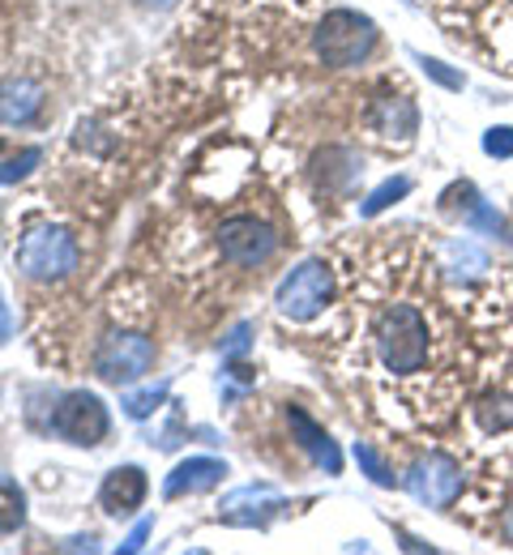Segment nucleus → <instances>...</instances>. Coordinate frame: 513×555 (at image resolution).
Here are the masks:
<instances>
[{
	"label": "nucleus",
	"mask_w": 513,
	"mask_h": 555,
	"mask_svg": "<svg viewBox=\"0 0 513 555\" xmlns=\"http://www.w3.org/2000/svg\"><path fill=\"white\" fill-rule=\"evenodd\" d=\"M39 107H43V90L35 81H22V77L0 81V120L4 125H26V120H35Z\"/></svg>",
	"instance_id": "15"
},
{
	"label": "nucleus",
	"mask_w": 513,
	"mask_h": 555,
	"mask_svg": "<svg viewBox=\"0 0 513 555\" xmlns=\"http://www.w3.org/2000/svg\"><path fill=\"white\" fill-rule=\"evenodd\" d=\"M376 354L389 372L398 376H411L428 363V321L420 308L411 304H394L376 317Z\"/></svg>",
	"instance_id": "1"
},
{
	"label": "nucleus",
	"mask_w": 513,
	"mask_h": 555,
	"mask_svg": "<svg viewBox=\"0 0 513 555\" xmlns=\"http://www.w3.org/2000/svg\"><path fill=\"white\" fill-rule=\"evenodd\" d=\"M26 517V495L13 479H0V530H17Z\"/></svg>",
	"instance_id": "18"
},
{
	"label": "nucleus",
	"mask_w": 513,
	"mask_h": 555,
	"mask_svg": "<svg viewBox=\"0 0 513 555\" xmlns=\"http://www.w3.org/2000/svg\"><path fill=\"white\" fill-rule=\"evenodd\" d=\"M356 462L364 466V475L376 487H394V470H389V466L376 457V449H372V444H356Z\"/></svg>",
	"instance_id": "19"
},
{
	"label": "nucleus",
	"mask_w": 513,
	"mask_h": 555,
	"mask_svg": "<svg viewBox=\"0 0 513 555\" xmlns=\"http://www.w3.org/2000/svg\"><path fill=\"white\" fill-rule=\"evenodd\" d=\"M484 154L488 158H513V125H497L484 133Z\"/></svg>",
	"instance_id": "21"
},
{
	"label": "nucleus",
	"mask_w": 513,
	"mask_h": 555,
	"mask_svg": "<svg viewBox=\"0 0 513 555\" xmlns=\"http://www.w3.org/2000/svg\"><path fill=\"white\" fill-rule=\"evenodd\" d=\"M505 539L513 543V504H510V513H505Z\"/></svg>",
	"instance_id": "28"
},
{
	"label": "nucleus",
	"mask_w": 513,
	"mask_h": 555,
	"mask_svg": "<svg viewBox=\"0 0 513 555\" xmlns=\"http://www.w3.org/2000/svg\"><path fill=\"white\" fill-rule=\"evenodd\" d=\"M475 418L484 423V431H510L513 427V398L505 393H488L475 402Z\"/></svg>",
	"instance_id": "16"
},
{
	"label": "nucleus",
	"mask_w": 513,
	"mask_h": 555,
	"mask_svg": "<svg viewBox=\"0 0 513 555\" xmlns=\"http://www.w3.org/2000/svg\"><path fill=\"white\" fill-rule=\"evenodd\" d=\"M287 423H292V440L317 462V466H321V470H325V475H343V453H338V444L330 440L325 427H317L299 406L287 411Z\"/></svg>",
	"instance_id": "10"
},
{
	"label": "nucleus",
	"mask_w": 513,
	"mask_h": 555,
	"mask_svg": "<svg viewBox=\"0 0 513 555\" xmlns=\"http://www.w3.org/2000/svg\"><path fill=\"white\" fill-rule=\"evenodd\" d=\"M158 402H163V385H158V389H146V393H129V398H125V411L133 418H146Z\"/></svg>",
	"instance_id": "23"
},
{
	"label": "nucleus",
	"mask_w": 513,
	"mask_h": 555,
	"mask_svg": "<svg viewBox=\"0 0 513 555\" xmlns=\"http://www.w3.org/2000/svg\"><path fill=\"white\" fill-rule=\"evenodd\" d=\"M142 4H154V9H167L171 0H142Z\"/></svg>",
	"instance_id": "29"
},
{
	"label": "nucleus",
	"mask_w": 513,
	"mask_h": 555,
	"mask_svg": "<svg viewBox=\"0 0 513 555\" xmlns=\"http://www.w3.org/2000/svg\"><path fill=\"white\" fill-rule=\"evenodd\" d=\"M244 347H248V325H240V330L231 334V343H227V350H231V354H240Z\"/></svg>",
	"instance_id": "25"
},
{
	"label": "nucleus",
	"mask_w": 513,
	"mask_h": 555,
	"mask_svg": "<svg viewBox=\"0 0 513 555\" xmlns=\"http://www.w3.org/2000/svg\"><path fill=\"white\" fill-rule=\"evenodd\" d=\"M52 431L74 444H99L107 436V411L94 393H69L52 415Z\"/></svg>",
	"instance_id": "8"
},
{
	"label": "nucleus",
	"mask_w": 513,
	"mask_h": 555,
	"mask_svg": "<svg viewBox=\"0 0 513 555\" xmlns=\"http://www.w3.org/2000/svg\"><path fill=\"white\" fill-rule=\"evenodd\" d=\"M283 508V500L270 487H240L222 500V521L231 526H266L274 513Z\"/></svg>",
	"instance_id": "11"
},
{
	"label": "nucleus",
	"mask_w": 513,
	"mask_h": 555,
	"mask_svg": "<svg viewBox=\"0 0 513 555\" xmlns=\"http://www.w3.org/2000/svg\"><path fill=\"white\" fill-rule=\"evenodd\" d=\"M103 508L107 513H133L142 500H146V475L138 466H120L103 479V491H99Z\"/></svg>",
	"instance_id": "13"
},
{
	"label": "nucleus",
	"mask_w": 513,
	"mask_h": 555,
	"mask_svg": "<svg viewBox=\"0 0 513 555\" xmlns=\"http://www.w3.org/2000/svg\"><path fill=\"white\" fill-rule=\"evenodd\" d=\"M330 295H334L330 266H325V261H304L299 270H292V274L283 278L274 304H279V312H283L287 321H312V317L330 304Z\"/></svg>",
	"instance_id": "4"
},
{
	"label": "nucleus",
	"mask_w": 513,
	"mask_h": 555,
	"mask_svg": "<svg viewBox=\"0 0 513 555\" xmlns=\"http://www.w3.org/2000/svg\"><path fill=\"white\" fill-rule=\"evenodd\" d=\"M13 334V321H9V308H4V299H0V343Z\"/></svg>",
	"instance_id": "26"
},
{
	"label": "nucleus",
	"mask_w": 513,
	"mask_h": 555,
	"mask_svg": "<svg viewBox=\"0 0 513 555\" xmlns=\"http://www.w3.org/2000/svg\"><path fill=\"white\" fill-rule=\"evenodd\" d=\"M420 61V69H424V77H433L437 86H445V90H462L466 86V77L458 69H449L445 61H437V56H415Z\"/></svg>",
	"instance_id": "20"
},
{
	"label": "nucleus",
	"mask_w": 513,
	"mask_h": 555,
	"mask_svg": "<svg viewBox=\"0 0 513 555\" xmlns=\"http://www.w3.org/2000/svg\"><path fill=\"white\" fill-rule=\"evenodd\" d=\"M227 475V466H222L219 457H189V462H180L171 475H167V483H163V495L167 500H176V495H193V491H206V487H215Z\"/></svg>",
	"instance_id": "12"
},
{
	"label": "nucleus",
	"mask_w": 513,
	"mask_h": 555,
	"mask_svg": "<svg viewBox=\"0 0 513 555\" xmlns=\"http://www.w3.org/2000/svg\"><path fill=\"white\" fill-rule=\"evenodd\" d=\"M407 193H411V180H407V176H394V180H385L381 189L368 193V202L360 206V214H364V218H376V214H385L394 202H402Z\"/></svg>",
	"instance_id": "17"
},
{
	"label": "nucleus",
	"mask_w": 513,
	"mask_h": 555,
	"mask_svg": "<svg viewBox=\"0 0 513 555\" xmlns=\"http://www.w3.org/2000/svg\"><path fill=\"white\" fill-rule=\"evenodd\" d=\"M402 483H407V491H411L420 504L445 508V504H453L458 491H462V466H458L453 457H445V453H428V457H420V462L407 470Z\"/></svg>",
	"instance_id": "6"
},
{
	"label": "nucleus",
	"mask_w": 513,
	"mask_h": 555,
	"mask_svg": "<svg viewBox=\"0 0 513 555\" xmlns=\"http://www.w3.org/2000/svg\"><path fill=\"white\" fill-rule=\"evenodd\" d=\"M146 534H150V521H142V526H138V530L129 534V543H125V552H138V547L146 543Z\"/></svg>",
	"instance_id": "24"
},
{
	"label": "nucleus",
	"mask_w": 513,
	"mask_h": 555,
	"mask_svg": "<svg viewBox=\"0 0 513 555\" xmlns=\"http://www.w3.org/2000/svg\"><path fill=\"white\" fill-rule=\"evenodd\" d=\"M150 363H154V343L150 338H138V334H112L99 354H94V372L103 380H138L146 376Z\"/></svg>",
	"instance_id": "7"
},
{
	"label": "nucleus",
	"mask_w": 513,
	"mask_h": 555,
	"mask_svg": "<svg viewBox=\"0 0 513 555\" xmlns=\"http://www.w3.org/2000/svg\"><path fill=\"white\" fill-rule=\"evenodd\" d=\"M368 129L385 145H411L420 133V107L407 94H381L368 112Z\"/></svg>",
	"instance_id": "9"
},
{
	"label": "nucleus",
	"mask_w": 513,
	"mask_h": 555,
	"mask_svg": "<svg viewBox=\"0 0 513 555\" xmlns=\"http://www.w3.org/2000/svg\"><path fill=\"white\" fill-rule=\"evenodd\" d=\"M17 270L26 278H65L77 270V240L61 227H39L17 244Z\"/></svg>",
	"instance_id": "3"
},
{
	"label": "nucleus",
	"mask_w": 513,
	"mask_h": 555,
	"mask_svg": "<svg viewBox=\"0 0 513 555\" xmlns=\"http://www.w3.org/2000/svg\"><path fill=\"white\" fill-rule=\"evenodd\" d=\"M312 176H317V189H325V193H343V189L360 176V163H356L351 150L330 145V150H321V154L312 158Z\"/></svg>",
	"instance_id": "14"
},
{
	"label": "nucleus",
	"mask_w": 513,
	"mask_h": 555,
	"mask_svg": "<svg viewBox=\"0 0 513 555\" xmlns=\"http://www.w3.org/2000/svg\"><path fill=\"white\" fill-rule=\"evenodd\" d=\"M279 248V235L261 218H227L219 227V253L231 266H266Z\"/></svg>",
	"instance_id": "5"
},
{
	"label": "nucleus",
	"mask_w": 513,
	"mask_h": 555,
	"mask_svg": "<svg viewBox=\"0 0 513 555\" xmlns=\"http://www.w3.org/2000/svg\"><path fill=\"white\" fill-rule=\"evenodd\" d=\"M402 547H407V552H428V543H420V539H411V534H402Z\"/></svg>",
	"instance_id": "27"
},
{
	"label": "nucleus",
	"mask_w": 513,
	"mask_h": 555,
	"mask_svg": "<svg viewBox=\"0 0 513 555\" xmlns=\"http://www.w3.org/2000/svg\"><path fill=\"white\" fill-rule=\"evenodd\" d=\"M376 48V22L356 13V9H334L325 13V22L317 26V56L330 69H351L372 56Z\"/></svg>",
	"instance_id": "2"
},
{
	"label": "nucleus",
	"mask_w": 513,
	"mask_h": 555,
	"mask_svg": "<svg viewBox=\"0 0 513 555\" xmlns=\"http://www.w3.org/2000/svg\"><path fill=\"white\" fill-rule=\"evenodd\" d=\"M39 158H43L39 150H22L17 158H9V163H0V184H13V180H22V176H26V171H30V167H35Z\"/></svg>",
	"instance_id": "22"
}]
</instances>
